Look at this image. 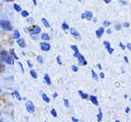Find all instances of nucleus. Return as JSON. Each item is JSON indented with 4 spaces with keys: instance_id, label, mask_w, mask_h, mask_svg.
Segmentation results:
<instances>
[{
    "instance_id": "obj_1",
    "label": "nucleus",
    "mask_w": 131,
    "mask_h": 122,
    "mask_svg": "<svg viewBox=\"0 0 131 122\" xmlns=\"http://www.w3.org/2000/svg\"><path fill=\"white\" fill-rule=\"evenodd\" d=\"M71 48L73 50V51H74V54H73V56H74L75 58H78V60H79L80 64L82 65V66H86V65L88 64V63H86L85 58H84V57L82 56L81 53H80V52H79V50H78L77 46H76V45H72Z\"/></svg>"
},
{
    "instance_id": "obj_2",
    "label": "nucleus",
    "mask_w": 131,
    "mask_h": 122,
    "mask_svg": "<svg viewBox=\"0 0 131 122\" xmlns=\"http://www.w3.org/2000/svg\"><path fill=\"white\" fill-rule=\"evenodd\" d=\"M0 58H2L6 64H9V65H13V61H12V57L7 52L5 51H1L0 52Z\"/></svg>"
},
{
    "instance_id": "obj_3",
    "label": "nucleus",
    "mask_w": 131,
    "mask_h": 122,
    "mask_svg": "<svg viewBox=\"0 0 131 122\" xmlns=\"http://www.w3.org/2000/svg\"><path fill=\"white\" fill-rule=\"evenodd\" d=\"M0 26H2V28L5 31H12V26H10V23L9 21L6 20H2L1 23H0Z\"/></svg>"
},
{
    "instance_id": "obj_4",
    "label": "nucleus",
    "mask_w": 131,
    "mask_h": 122,
    "mask_svg": "<svg viewBox=\"0 0 131 122\" xmlns=\"http://www.w3.org/2000/svg\"><path fill=\"white\" fill-rule=\"evenodd\" d=\"M25 107H26L27 112L30 113H32L35 110V106L31 101H27L26 104H25Z\"/></svg>"
},
{
    "instance_id": "obj_5",
    "label": "nucleus",
    "mask_w": 131,
    "mask_h": 122,
    "mask_svg": "<svg viewBox=\"0 0 131 122\" xmlns=\"http://www.w3.org/2000/svg\"><path fill=\"white\" fill-rule=\"evenodd\" d=\"M81 18H86V19H88V20H91L93 18V12L92 11H86V12H84L83 14L81 15Z\"/></svg>"
},
{
    "instance_id": "obj_6",
    "label": "nucleus",
    "mask_w": 131,
    "mask_h": 122,
    "mask_svg": "<svg viewBox=\"0 0 131 122\" xmlns=\"http://www.w3.org/2000/svg\"><path fill=\"white\" fill-rule=\"evenodd\" d=\"M40 48H41L42 51L48 52V51H50V49H51V45L48 43H45V42H43V43L40 44Z\"/></svg>"
},
{
    "instance_id": "obj_7",
    "label": "nucleus",
    "mask_w": 131,
    "mask_h": 122,
    "mask_svg": "<svg viewBox=\"0 0 131 122\" xmlns=\"http://www.w3.org/2000/svg\"><path fill=\"white\" fill-rule=\"evenodd\" d=\"M41 31V29L40 27L37 26H34L32 27V28H31V34H39V33H40Z\"/></svg>"
},
{
    "instance_id": "obj_8",
    "label": "nucleus",
    "mask_w": 131,
    "mask_h": 122,
    "mask_svg": "<svg viewBox=\"0 0 131 122\" xmlns=\"http://www.w3.org/2000/svg\"><path fill=\"white\" fill-rule=\"evenodd\" d=\"M103 33H104V28H103V27H100V28H99L95 32L96 37L98 38V39H100L101 36L103 35Z\"/></svg>"
},
{
    "instance_id": "obj_9",
    "label": "nucleus",
    "mask_w": 131,
    "mask_h": 122,
    "mask_svg": "<svg viewBox=\"0 0 131 122\" xmlns=\"http://www.w3.org/2000/svg\"><path fill=\"white\" fill-rule=\"evenodd\" d=\"M89 99H90V100H91V102L93 103L94 105H95V106H98L99 105V102H98V100H97V98L95 96H90L89 97Z\"/></svg>"
},
{
    "instance_id": "obj_10",
    "label": "nucleus",
    "mask_w": 131,
    "mask_h": 122,
    "mask_svg": "<svg viewBox=\"0 0 131 122\" xmlns=\"http://www.w3.org/2000/svg\"><path fill=\"white\" fill-rule=\"evenodd\" d=\"M44 80L46 82V84H47L48 86L52 85V82H51V79H50L49 75L48 74H45V76H44Z\"/></svg>"
},
{
    "instance_id": "obj_11",
    "label": "nucleus",
    "mask_w": 131,
    "mask_h": 122,
    "mask_svg": "<svg viewBox=\"0 0 131 122\" xmlns=\"http://www.w3.org/2000/svg\"><path fill=\"white\" fill-rule=\"evenodd\" d=\"M70 33H71L72 35L75 36V37H80V33L78 32V31H76L75 29H73V28H71L70 29Z\"/></svg>"
},
{
    "instance_id": "obj_12",
    "label": "nucleus",
    "mask_w": 131,
    "mask_h": 122,
    "mask_svg": "<svg viewBox=\"0 0 131 122\" xmlns=\"http://www.w3.org/2000/svg\"><path fill=\"white\" fill-rule=\"evenodd\" d=\"M17 43H18V45L20 46V47H25V40L23 39H18V41H17Z\"/></svg>"
},
{
    "instance_id": "obj_13",
    "label": "nucleus",
    "mask_w": 131,
    "mask_h": 122,
    "mask_svg": "<svg viewBox=\"0 0 131 122\" xmlns=\"http://www.w3.org/2000/svg\"><path fill=\"white\" fill-rule=\"evenodd\" d=\"M78 92H79L80 96H81V99H83V100H86V99H88V94L85 93V92H83L82 91H79Z\"/></svg>"
},
{
    "instance_id": "obj_14",
    "label": "nucleus",
    "mask_w": 131,
    "mask_h": 122,
    "mask_svg": "<svg viewBox=\"0 0 131 122\" xmlns=\"http://www.w3.org/2000/svg\"><path fill=\"white\" fill-rule=\"evenodd\" d=\"M101 119H102V112H101V109L99 108V114L97 115V120L100 122L101 121Z\"/></svg>"
},
{
    "instance_id": "obj_15",
    "label": "nucleus",
    "mask_w": 131,
    "mask_h": 122,
    "mask_svg": "<svg viewBox=\"0 0 131 122\" xmlns=\"http://www.w3.org/2000/svg\"><path fill=\"white\" fill-rule=\"evenodd\" d=\"M41 39H43V40H50L49 35L46 34V33H43V34L41 35Z\"/></svg>"
},
{
    "instance_id": "obj_16",
    "label": "nucleus",
    "mask_w": 131,
    "mask_h": 122,
    "mask_svg": "<svg viewBox=\"0 0 131 122\" xmlns=\"http://www.w3.org/2000/svg\"><path fill=\"white\" fill-rule=\"evenodd\" d=\"M42 98H43L44 101H46V103H49L50 102V99L48 98L47 96H46V94H45V93L42 94Z\"/></svg>"
},
{
    "instance_id": "obj_17",
    "label": "nucleus",
    "mask_w": 131,
    "mask_h": 122,
    "mask_svg": "<svg viewBox=\"0 0 131 122\" xmlns=\"http://www.w3.org/2000/svg\"><path fill=\"white\" fill-rule=\"evenodd\" d=\"M41 21H42V23H43V24L45 25V26H46V27L49 28V27H50V25H49V23L47 22V20H46V18H42Z\"/></svg>"
},
{
    "instance_id": "obj_18",
    "label": "nucleus",
    "mask_w": 131,
    "mask_h": 122,
    "mask_svg": "<svg viewBox=\"0 0 131 122\" xmlns=\"http://www.w3.org/2000/svg\"><path fill=\"white\" fill-rule=\"evenodd\" d=\"M30 74L31 75V77L33 78V79H37L38 78V75H37V72H36L35 71H33V70H31L30 71Z\"/></svg>"
},
{
    "instance_id": "obj_19",
    "label": "nucleus",
    "mask_w": 131,
    "mask_h": 122,
    "mask_svg": "<svg viewBox=\"0 0 131 122\" xmlns=\"http://www.w3.org/2000/svg\"><path fill=\"white\" fill-rule=\"evenodd\" d=\"M91 72H92V77H93V79H95V80H98V76H97V74H96L95 71H94V70H92V71H91Z\"/></svg>"
},
{
    "instance_id": "obj_20",
    "label": "nucleus",
    "mask_w": 131,
    "mask_h": 122,
    "mask_svg": "<svg viewBox=\"0 0 131 122\" xmlns=\"http://www.w3.org/2000/svg\"><path fill=\"white\" fill-rule=\"evenodd\" d=\"M13 94H14V96L16 97V99L18 100H21V97H20V95H19V93H18V92H17V91H15L13 92Z\"/></svg>"
},
{
    "instance_id": "obj_21",
    "label": "nucleus",
    "mask_w": 131,
    "mask_h": 122,
    "mask_svg": "<svg viewBox=\"0 0 131 122\" xmlns=\"http://www.w3.org/2000/svg\"><path fill=\"white\" fill-rule=\"evenodd\" d=\"M19 37H20V33H19V31H18V30L14 31V38H15V39H18Z\"/></svg>"
},
{
    "instance_id": "obj_22",
    "label": "nucleus",
    "mask_w": 131,
    "mask_h": 122,
    "mask_svg": "<svg viewBox=\"0 0 131 122\" xmlns=\"http://www.w3.org/2000/svg\"><path fill=\"white\" fill-rule=\"evenodd\" d=\"M61 28H62L63 30H68V29H69V26L67 24V23H63Z\"/></svg>"
},
{
    "instance_id": "obj_23",
    "label": "nucleus",
    "mask_w": 131,
    "mask_h": 122,
    "mask_svg": "<svg viewBox=\"0 0 131 122\" xmlns=\"http://www.w3.org/2000/svg\"><path fill=\"white\" fill-rule=\"evenodd\" d=\"M13 7H14V9L16 10V11H18V12L21 11V10H22V9H21V7H20V6H19V5H16V4L13 5Z\"/></svg>"
},
{
    "instance_id": "obj_24",
    "label": "nucleus",
    "mask_w": 131,
    "mask_h": 122,
    "mask_svg": "<svg viewBox=\"0 0 131 122\" xmlns=\"http://www.w3.org/2000/svg\"><path fill=\"white\" fill-rule=\"evenodd\" d=\"M103 45H104V46L106 47V49H108V48L111 47V46H110V43H109V42H107V41H104V42H103Z\"/></svg>"
},
{
    "instance_id": "obj_25",
    "label": "nucleus",
    "mask_w": 131,
    "mask_h": 122,
    "mask_svg": "<svg viewBox=\"0 0 131 122\" xmlns=\"http://www.w3.org/2000/svg\"><path fill=\"white\" fill-rule=\"evenodd\" d=\"M37 60H38V62L40 63V64H42V63H43V58H42L40 55L37 57Z\"/></svg>"
},
{
    "instance_id": "obj_26",
    "label": "nucleus",
    "mask_w": 131,
    "mask_h": 122,
    "mask_svg": "<svg viewBox=\"0 0 131 122\" xmlns=\"http://www.w3.org/2000/svg\"><path fill=\"white\" fill-rule=\"evenodd\" d=\"M29 16V13L26 11V10H23L22 11V17H24V18H26V17Z\"/></svg>"
},
{
    "instance_id": "obj_27",
    "label": "nucleus",
    "mask_w": 131,
    "mask_h": 122,
    "mask_svg": "<svg viewBox=\"0 0 131 122\" xmlns=\"http://www.w3.org/2000/svg\"><path fill=\"white\" fill-rule=\"evenodd\" d=\"M10 52H12V54L13 55V58H15L16 60H18V57L17 56V55H16V53L14 52V50H13V49H12V51H10Z\"/></svg>"
},
{
    "instance_id": "obj_28",
    "label": "nucleus",
    "mask_w": 131,
    "mask_h": 122,
    "mask_svg": "<svg viewBox=\"0 0 131 122\" xmlns=\"http://www.w3.org/2000/svg\"><path fill=\"white\" fill-rule=\"evenodd\" d=\"M4 70H5V66H4L2 63H0V73L3 72Z\"/></svg>"
},
{
    "instance_id": "obj_29",
    "label": "nucleus",
    "mask_w": 131,
    "mask_h": 122,
    "mask_svg": "<svg viewBox=\"0 0 131 122\" xmlns=\"http://www.w3.org/2000/svg\"><path fill=\"white\" fill-rule=\"evenodd\" d=\"M51 113H52L53 117H57V113H56V111L54 110V109H52V110H51Z\"/></svg>"
},
{
    "instance_id": "obj_30",
    "label": "nucleus",
    "mask_w": 131,
    "mask_h": 122,
    "mask_svg": "<svg viewBox=\"0 0 131 122\" xmlns=\"http://www.w3.org/2000/svg\"><path fill=\"white\" fill-rule=\"evenodd\" d=\"M103 25H104V26H110V22L107 20H105L104 22H103Z\"/></svg>"
},
{
    "instance_id": "obj_31",
    "label": "nucleus",
    "mask_w": 131,
    "mask_h": 122,
    "mask_svg": "<svg viewBox=\"0 0 131 122\" xmlns=\"http://www.w3.org/2000/svg\"><path fill=\"white\" fill-rule=\"evenodd\" d=\"M119 46H120V47H121V49H122V50H123V51H124V50H125V48H126V46L124 45L122 43V42H120V43H119Z\"/></svg>"
},
{
    "instance_id": "obj_32",
    "label": "nucleus",
    "mask_w": 131,
    "mask_h": 122,
    "mask_svg": "<svg viewBox=\"0 0 131 122\" xmlns=\"http://www.w3.org/2000/svg\"><path fill=\"white\" fill-rule=\"evenodd\" d=\"M72 70L76 72V71H78V70H79V69H78V67L76 66H72Z\"/></svg>"
},
{
    "instance_id": "obj_33",
    "label": "nucleus",
    "mask_w": 131,
    "mask_h": 122,
    "mask_svg": "<svg viewBox=\"0 0 131 122\" xmlns=\"http://www.w3.org/2000/svg\"><path fill=\"white\" fill-rule=\"evenodd\" d=\"M57 62H58L59 65H62V62H61V59H60V56L57 57Z\"/></svg>"
},
{
    "instance_id": "obj_34",
    "label": "nucleus",
    "mask_w": 131,
    "mask_h": 122,
    "mask_svg": "<svg viewBox=\"0 0 131 122\" xmlns=\"http://www.w3.org/2000/svg\"><path fill=\"white\" fill-rule=\"evenodd\" d=\"M64 104H65V106H66V107H69V102H68V100H64Z\"/></svg>"
},
{
    "instance_id": "obj_35",
    "label": "nucleus",
    "mask_w": 131,
    "mask_h": 122,
    "mask_svg": "<svg viewBox=\"0 0 131 122\" xmlns=\"http://www.w3.org/2000/svg\"><path fill=\"white\" fill-rule=\"evenodd\" d=\"M115 29L117 31H120L122 29V26H121V25H117V26H115Z\"/></svg>"
},
{
    "instance_id": "obj_36",
    "label": "nucleus",
    "mask_w": 131,
    "mask_h": 122,
    "mask_svg": "<svg viewBox=\"0 0 131 122\" xmlns=\"http://www.w3.org/2000/svg\"><path fill=\"white\" fill-rule=\"evenodd\" d=\"M27 64H28L29 67H32V66H32V64L31 63V61H30V60H27Z\"/></svg>"
},
{
    "instance_id": "obj_37",
    "label": "nucleus",
    "mask_w": 131,
    "mask_h": 122,
    "mask_svg": "<svg viewBox=\"0 0 131 122\" xmlns=\"http://www.w3.org/2000/svg\"><path fill=\"white\" fill-rule=\"evenodd\" d=\"M127 48H128L129 51H131V44H127Z\"/></svg>"
},
{
    "instance_id": "obj_38",
    "label": "nucleus",
    "mask_w": 131,
    "mask_h": 122,
    "mask_svg": "<svg viewBox=\"0 0 131 122\" xmlns=\"http://www.w3.org/2000/svg\"><path fill=\"white\" fill-rule=\"evenodd\" d=\"M123 26H125V27H128V26H129V23L125 22V23H124V24H123Z\"/></svg>"
},
{
    "instance_id": "obj_39",
    "label": "nucleus",
    "mask_w": 131,
    "mask_h": 122,
    "mask_svg": "<svg viewBox=\"0 0 131 122\" xmlns=\"http://www.w3.org/2000/svg\"><path fill=\"white\" fill-rule=\"evenodd\" d=\"M72 120L74 121V122H78V121H79V119H76V118H74V117H73V118H72Z\"/></svg>"
},
{
    "instance_id": "obj_40",
    "label": "nucleus",
    "mask_w": 131,
    "mask_h": 122,
    "mask_svg": "<svg viewBox=\"0 0 131 122\" xmlns=\"http://www.w3.org/2000/svg\"><path fill=\"white\" fill-rule=\"evenodd\" d=\"M100 76H101V79H104V78H105V75H104V73H103V72H101L100 73Z\"/></svg>"
},
{
    "instance_id": "obj_41",
    "label": "nucleus",
    "mask_w": 131,
    "mask_h": 122,
    "mask_svg": "<svg viewBox=\"0 0 131 122\" xmlns=\"http://www.w3.org/2000/svg\"><path fill=\"white\" fill-rule=\"evenodd\" d=\"M125 112H126L127 113H128L130 112V108H129V107H127L126 110H125Z\"/></svg>"
},
{
    "instance_id": "obj_42",
    "label": "nucleus",
    "mask_w": 131,
    "mask_h": 122,
    "mask_svg": "<svg viewBox=\"0 0 131 122\" xmlns=\"http://www.w3.org/2000/svg\"><path fill=\"white\" fill-rule=\"evenodd\" d=\"M123 58H124V60H125V62H126V63H128V57L125 56Z\"/></svg>"
},
{
    "instance_id": "obj_43",
    "label": "nucleus",
    "mask_w": 131,
    "mask_h": 122,
    "mask_svg": "<svg viewBox=\"0 0 131 122\" xmlns=\"http://www.w3.org/2000/svg\"><path fill=\"white\" fill-rule=\"evenodd\" d=\"M18 65L20 66V67H21V70H22V72H24V68H23V66H22V64L21 63H18Z\"/></svg>"
},
{
    "instance_id": "obj_44",
    "label": "nucleus",
    "mask_w": 131,
    "mask_h": 122,
    "mask_svg": "<svg viewBox=\"0 0 131 122\" xmlns=\"http://www.w3.org/2000/svg\"><path fill=\"white\" fill-rule=\"evenodd\" d=\"M120 3L122 4V5H127V2L126 1H122V0H121V1H120Z\"/></svg>"
},
{
    "instance_id": "obj_45",
    "label": "nucleus",
    "mask_w": 131,
    "mask_h": 122,
    "mask_svg": "<svg viewBox=\"0 0 131 122\" xmlns=\"http://www.w3.org/2000/svg\"><path fill=\"white\" fill-rule=\"evenodd\" d=\"M103 1H104L106 4H109V3L111 2V0H103Z\"/></svg>"
},
{
    "instance_id": "obj_46",
    "label": "nucleus",
    "mask_w": 131,
    "mask_h": 122,
    "mask_svg": "<svg viewBox=\"0 0 131 122\" xmlns=\"http://www.w3.org/2000/svg\"><path fill=\"white\" fill-rule=\"evenodd\" d=\"M107 34H110V33H111V30H110V29H107Z\"/></svg>"
},
{
    "instance_id": "obj_47",
    "label": "nucleus",
    "mask_w": 131,
    "mask_h": 122,
    "mask_svg": "<svg viewBox=\"0 0 131 122\" xmlns=\"http://www.w3.org/2000/svg\"><path fill=\"white\" fill-rule=\"evenodd\" d=\"M31 1L33 2V5H37V1H36V0H31Z\"/></svg>"
},
{
    "instance_id": "obj_48",
    "label": "nucleus",
    "mask_w": 131,
    "mask_h": 122,
    "mask_svg": "<svg viewBox=\"0 0 131 122\" xmlns=\"http://www.w3.org/2000/svg\"><path fill=\"white\" fill-rule=\"evenodd\" d=\"M97 66H98V68L101 70V65H100V64H98V65H97Z\"/></svg>"
},
{
    "instance_id": "obj_49",
    "label": "nucleus",
    "mask_w": 131,
    "mask_h": 122,
    "mask_svg": "<svg viewBox=\"0 0 131 122\" xmlns=\"http://www.w3.org/2000/svg\"><path fill=\"white\" fill-rule=\"evenodd\" d=\"M57 95H58V94H57V93H54V94H53V97H54V98H56Z\"/></svg>"
},
{
    "instance_id": "obj_50",
    "label": "nucleus",
    "mask_w": 131,
    "mask_h": 122,
    "mask_svg": "<svg viewBox=\"0 0 131 122\" xmlns=\"http://www.w3.org/2000/svg\"><path fill=\"white\" fill-rule=\"evenodd\" d=\"M5 1H7V2H10V1H13V0H5Z\"/></svg>"
},
{
    "instance_id": "obj_51",
    "label": "nucleus",
    "mask_w": 131,
    "mask_h": 122,
    "mask_svg": "<svg viewBox=\"0 0 131 122\" xmlns=\"http://www.w3.org/2000/svg\"><path fill=\"white\" fill-rule=\"evenodd\" d=\"M78 1H80V2H81V0H78Z\"/></svg>"
},
{
    "instance_id": "obj_52",
    "label": "nucleus",
    "mask_w": 131,
    "mask_h": 122,
    "mask_svg": "<svg viewBox=\"0 0 131 122\" xmlns=\"http://www.w3.org/2000/svg\"><path fill=\"white\" fill-rule=\"evenodd\" d=\"M130 102H131V99H130Z\"/></svg>"
},
{
    "instance_id": "obj_53",
    "label": "nucleus",
    "mask_w": 131,
    "mask_h": 122,
    "mask_svg": "<svg viewBox=\"0 0 131 122\" xmlns=\"http://www.w3.org/2000/svg\"><path fill=\"white\" fill-rule=\"evenodd\" d=\"M0 92H1V90H0Z\"/></svg>"
}]
</instances>
